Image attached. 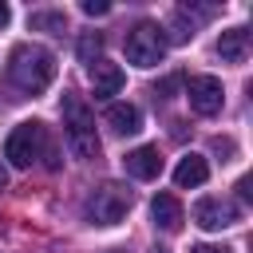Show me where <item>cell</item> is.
Listing matches in <instances>:
<instances>
[{
  "mask_svg": "<svg viewBox=\"0 0 253 253\" xmlns=\"http://www.w3.org/2000/svg\"><path fill=\"white\" fill-rule=\"evenodd\" d=\"M8 79H12V87H20V91H28V95H40V91L55 79V55H51L47 47L20 43V47L12 51Z\"/></svg>",
  "mask_w": 253,
  "mask_h": 253,
  "instance_id": "1",
  "label": "cell"
},
{
  "mask_svg": "<svg viewBox=\"0 0 253 253\" xmlns=\"http://www.w3.org/2000/svg\"><path fill=\"white\" fill-rule=\"evenodd\" d=\"M63 126H67V142L79 158H99V138H95V115L83 103V95L63 91Z\"/></svg>",
  "mask_w": 253,
  "mask_h": 253,
  "instance_id": "2",
  "label": "cell"
},
{
  "mask_svg": "<svg viewBox=\"0 0 253 253\" xmlns=\"http://www.w3.org/2000/svg\"><path fill=\"white\" fill-rule=\"evenodd\" d=\"M162 55H166V36H162L158 24L142 20V24H134L126 32V59L134 67H158Z\"/></svg>",
  "mask_w": 253,
  "mask_h": 253,
  "instance_id": "3",
  "label": "cell"
},
{
  "mask_svg": "<svg viewBox=\"0 0 253 253\" xmlns=\"http://www.w3.org/2000/svg\"><path fill=\"white\" fill-rule=\"evenodd\" d=\"M130 190L126 186H119V182H103L95 194H91V202H87V217L95 221V225H119L123 217H126V210H130Z\"/></svg>",
  "mask_w": 253,
  "mask_h": 253,
  "instance_id": "4",
  "label": "cell"
},
{
  "mask_svg": "<svg viewBox=\"0 0 253 253\" xmlns=\"http://www.w3.org/2000/svg\"><path fill=\"white\" fill-rule=\"evenodd\" d=\"M40 150H43V126L32 119V123H20L12 134H8V142H4V158L16 166V170H28L36 158H40Z\"/></svg>",
  "mask_w": 253,
  "mask_h": 253,
  "instance_id": "5",
  "label": "cell"
},
{
  "mask_svg": "<svg viewBox=\"0 0 253 253\" xmlns=\"http://www.w3.org/2000/svg\"><path fill=\"white\" fill-rule=\"evenodd\" d=\"M186 99H190V107H194L198 115H217L221 103H225L221 79H213V75H194L190 87H186Z\"/></svg>",
  "mask_w": 253,
  "mask_h": 253,
  "instance_id": "6",
  "label": "cell"
},
{
  "mask_svg": "<svg viewBox=\"0 0 253 253\" xmlns=\"http://www.w3.org/2000/svg\"><path fill=\"white\" fill-rule=\"evenodd\" d=\"M241 217V210L233 206V202H225V198H202L198 206H194V221L202 225V229H225V225H233Z\"/></svg>",
  "mask_w": 253,
  "mask_h": 253,
  "instance_id": "7",
  "label": "cell"
},
{
  "mask_svg": "<svg viewBox=\"0 0 253 253\" xmlns=\"http://www.w3.org/2000/svg\"><path fill=\"white\" fill-rule=\"evenodd\" d=\"M123 166H126V174H130V178L150 182V178H158V174H162V154H158V146H134V150H126Z\"/></svg>",
  "mask_w": 253,
  "mask_h": 253,
  "instance_id": "8",
  "label": "cell"
},
{
  "mask_svg": "<svg viewBox=\"0 0 253 253\" xmlns=\"http://www.w3.org/2000/svg\"><path fill=\"white\" fill-rule=\"evenodd\" d=\"M123 83H126V75H123V67H119V63H107V59L91 63V87H95V95H99V99L119 95V91H123Z\"/></svg>",
  "mask_w": 253,
  "mask_h": 253,
  "instance_id": "9",
  "label": "cell"
},
{
  "mask_svg": "<svg viewBox=\"0 0 253 253\" xmlns=\"http://www.w3.org/2000/svg\"><path fill=\"white\" fill-rule=\"evenodd\" d=\"M107 126L115 134H138L142 130V115L134 103H111L107 107Z\"/></svg>",
  "mask_w": 253,
  "mask_h": 253,
  "instance_id": "10",
  "label": "cell"
},
{
  "mask_svg": "<svg viewBox=\"0 0 253 253\" xmlns=\"http://www.w3.org/2000/svg\"><path fill=\"white\" fill-rule=\"evenodd\" d=\"M150 213H154V225L158 229H166V233H178L182 229V206H178L174 194H158L150 202Z\"/></svg>",
  "mask_w": 253,
  "mask_h": 253,
  "instance_id": "11",
  "label": "cell"
},
{
  "mask_svg": "<svg viewBox=\"0 0 253 253\" xmlns=\"http://www.w3.org/2000/svg\"><path fill=\"white\" fill-rule=\"evenodd\" d=\"M206 178H210V166H206V158H202V154H186V158L174 166V186H178V190L202 186Z\"/></svg>",
  "mask_w": 253,
  "mask_h": 253,
  "instance_id": "12",
  "label": "cell"
},
{
  "mask_svg": "<svg viewBox=\"0 0 253 253\" xmlns=\"http://www.w3.org/2000/svg\"><path fill=\"white\" fill-rule=\"evenodd\" d=\"M217 55H221L225 63H241V59L249 55V32H245V28H225L221 40H217Z\"/></svg>",
  "mask_w": 253,
  "mask_h": 253,
  "instance_id": "13",
  "label": "cell"
},
{
  "mask_svg": "<svg viewBox=\"0 0 253 253\" xmlns=\"http://www.w3.org/2000/svg\"><path fill=\"white\" fill-rule=\"evenodd\" d=\"M32 28L36 32H63L67 28V16L63 12H32Z\"/></svg>",
  "mask_w": 253,
  "mask_h": 253,
  "instance_id": "14",
  "label": "cell"
},
{
  "mask_svg": "<svg viewBox=\"0 0 253 253\" xmlns=\"http://www.w3.org/2000/svg\"><path fill=\"white\" fill-rule=\"evenodd\" d=\"M99 51H103V36H95V32H87L83 40H79V63H99Z\"/></svg>",
  "mask_w": 253,
  "mask_h": 253,
  "instance_id": "15",
  "label": "cell"
},
{
  "mask_svg": "<svg viewBox=\"0 0 253 253\" xmlns=\"http://www.w3.org/2000/svg\"><path fill=\"white\" fill-rule=\"evenodd\" d=\"M83 12H87V16H107L111 4H107V0H83Z\"/></svg>",
  "mask_w": 253,
  "mask_h": 253,
  "instance_id": "16",
  "label": "cell"
},
{
  "mask_svg": "<svg viewBox=\"0 0 253 253\" xmlns=\"http://www.w3.org/2000/svg\"><path fill=\"white\" fill-rule=\"evenodd\" d=\"M190 253H229V249H225V245H194Z\"/></svg>",
  "mask_w": 253,
  "mask_h": 253,
  "instance_id": "17",
  "label": "cell"
},
{
  "mask_svg": "<svg viewBox=\"0 0 253 253\" xmlns=\"http://www.w3.org/2000/svg\"><path fill=\"white\" fill-rule=\"evenodd\" d=\"M237 194H241V198H253V190H249V178H241V182H237Z\"/></svg>",
  "mask_w": 253,
  "mask_h": 253,
  "instance_id": "18",
  "label": "cell"
},
{
  "mask_svg": "<svg viewBox=\"0 0 253 253\" xmlns=\"http://www.w3.org/2000/svg\"><path fill=\"white\" fill-rule=\"evenodd\" d=\"M8 16H12V8H8V4H4V0H0V28H4V24H8Z\"/></svg>",
  "mask_w": 253,
  "mask_h": 253,
  "instance_id": "19",
  "label": "cell"
},
{
  "mask_svg": "<svg viewBox=\"0 0 253 253\" xmlns=\"http://www.w3.org/2000/svg\"><path fill=\"white\" fill-rule=\"evenodd\" d=\"M8 186V170H4V162H0V190Z\"/></svg>",
  "mask_w": 253,
  "mask_h": 253,
  "instance_id": "20",
  "label": "cell"
},
{
  "mask_svg": "<svg viewBox=\"0 0 253 253\" xmlns=\"http://www.w3.org/2000/svg\"><path fill=\"white\" fill-rule=\"evenodd\" d=\"M150 253H166V249H150Z\"/></svg>",
  "mask_w": 253,
  "mask_h": 253,
  "instance_id": "21",
  "label": "cell"
}]
</instances>
